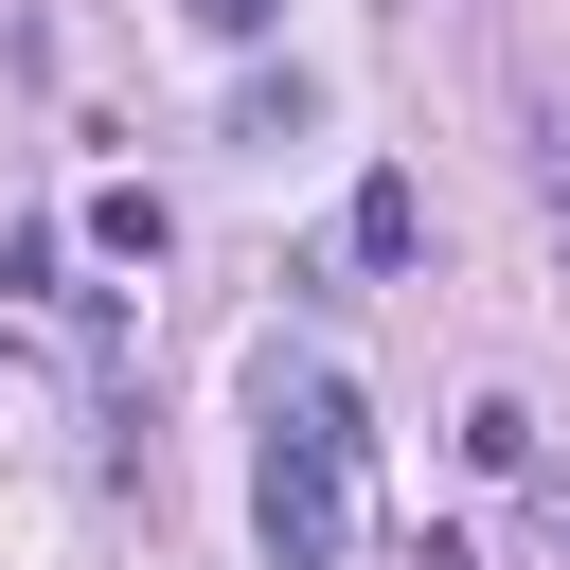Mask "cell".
I'll return each instance as SVG.
<instances>
[{
    "instance_id": "1",
    "label": "cell",
    "mask_w": 570,
    "mask_h": 570,
    "mask_svg": "<svg viewBox=\"0 0 570 570\" xmlns=\"http://www.w3.org/2000/svg\"><path fill=\"white\" fill-rule=\"evenodd\" d=\"M356 463H374L356 392H338L321 356H267V445H249V534H267V570H356Z\"/></svg>"
},
{
    "instance_id": "2",
    "label": "cell",
    "mask_w": 570,
    "mask_h": 570,
    "mask_svg": "<svg viewBox=\"0 0 570 570\" xmlns=\"http://www.w3.org/2000/svg\"><path fill=\"white\" fill-rule=\"evenodd\" d=\"M338 249H356V267H410V249H428V196L374 160V178H356V214H338Z\"/></svg>"
},
{
    "instance_id": "3",
    "label": "cell",
    "mask_w": 570,
    "mask_h": 570,
    "mask_svg": "<svg viewBox=\"0 0 570 570\" xmlns=\"http://www.w3.org/2000/svg\"><path fill=\"white\" fill-rule=\"evenodd\" d=\"M303 125H321L303 71H249V89H232V142H303Z\"/></svg>"
},
{
    "instance_id": "4",
    "label": "cell",
    "mask_w": 570,
    "mask_h": 570,
    "mask_svg": "<svg viewBox=\"0 0 570 570\" xmlns=\"http://www.w3.org/2000/svg\"><path fill=\"white\" fill-rule=\"evenodd\" d=\"M89 249H107V267H160V196H142V178H125V196H89Z\"/></svg>"
},
{
    "instance_id": "5",
    "label": "cell",
    "mask_w": 570,
    "mask_h": 570,
    "mask_svg": "<svg viewBox=\"0 0 570 570\" xmlns=\"http://www.w3.org/2000/svg\"><path fill=\"white\" fill-rule=\"evenodd\" d=\"M534 196H552V249H570V89H534Z\"/></svg>"
},
{
    "instance_id": "6",
    "label": "cell",
    "mask_w": 570,
    "mask_h": 570,
    "mask_svg": "<svg viewBox=\"0 0 570 570\" xmlns=\"http://www.w3.org/2000/svg\"><path fill=\"white\" fill-rule=\"evenodd\" d=\"M178 18H196V36H232V53H249V36H267V18H285V0H178Z\"/></svg>"
},
{
    "instance_id": "7",
    "label": "cell",
    "mask_w": 570,
    "mask_h": 570,
    "mask_svg": "<svg viewBox=\"0 0 570 570\" xmlns=\"http://www.w3.org/2000/svg\"><path fill=\"white\" fill-rule=\"evenodd\" d=\"M410 570H481V552H463V534H428V552H410Z\"/></svg>"
}]
</instances>
